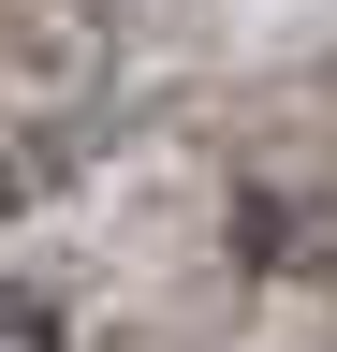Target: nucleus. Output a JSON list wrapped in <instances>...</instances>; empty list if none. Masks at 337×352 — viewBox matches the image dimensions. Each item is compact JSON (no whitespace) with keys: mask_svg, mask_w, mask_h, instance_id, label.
<instances>
[{"mask_svg":"<svg viewBox=\"0 0 337 352\" xmlns=\"http://www.w3.org/2000/svg\"><path fill=\"white\" fill-rule=\"evenodd\" d=\"M249 264L264 279H337V191H249Z\"/></svg>","mask_w":337,"mask_h":352,"instance_id":"1","label":"nucleus"},{"mask_svg":"<svg viewBox=\"0 0 337 352\" xmlns=\"http://www.w3.org/2000/svg\"><path fill=\"white\" fill-rule=\"evenodd\" d=\"M15 352H59V323H45V294H15Z\"/></svg>","mask_w":337,"mask_h":352,"instance_id":"2","label":"nucleus"}]
</instances>
